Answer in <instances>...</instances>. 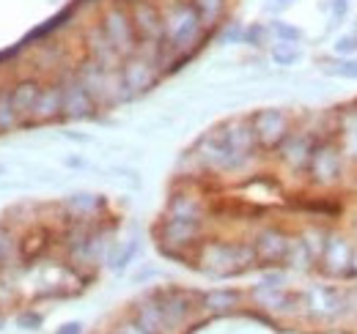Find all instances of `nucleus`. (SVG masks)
I'll return each mask as SVG.
<instances>
[{
    "mask_svg": "<svg viewBox=\"0 0 357 334\" xmlns=\"http://www.w3.org/2000/svg\"><path fill=\"white\" fill-rule=\"evenodd\" d=\"M201 31V14L192 6H176L165 19V42L171 49H184L198 39Z\"/></svg>",
    "mask_w": 357,
    "mask_h": 334,
    "instance_id": "nucleus-1",
    "label": "nucleus"
},
{
    "mask_svg": "<svg viewBox=\"0 0 357 334\" xmlns=\"http://www.w3.org/2000/svg\"><path fill=\"white\" fill-rule=\"evenodd\" d=\"M286 116L280 113V110H275V107H269V110H261V113H256L253 116V132H256V140L259 143H264V145H278L283 137H286Z\"/></svg>",
    "mask_w": 357,
    "mask_h": 334,
    "instance_id": "nucleus-2",
    "label": "nucleus"
},
{
    "mask_svg": "<svg viewBox=\"0 0 357 334\" xmlns=\"http://www.w3.org/2000/svg\"><path fill=\"white\" fill-rule=\"evenodd\" d=\"M102 33L107 36V42L116 47L119 55L132 52V47H135L132 25H130V19H127L121 11H110V14L105 17V28H102Z\"/></svg>",
    "mask_w": 357,
    "mask_h": 334,
    "instance_id": "nucleus-3",
    "label": "nucleus"
},
{
    "mask_svg": "<svg viewBox=\"0 0 357 334\" xmlns=\"http://www.w3.org/2000/svg\"><path fill=\"white\" fill-rule=\"evenodd\" d=\"M311 173L319 184H333V181H338V175H341V154H338L335 148H330V145L313 148Z\"/></svg>",
    "mask_w": 357,
    "mask_h": 334,
    "instance_id": "nucleus-4",
    "label": "nucleus"
},
{
    "mask_svg": "<svg viewBox=\"0 0 357 334\" xmlns=\"http://www.w3.org/2000/svg\"><path fill=\"white\" fill-rule=\"evenodd\" d=\"M91 110H93V96L83 80H72L69 85H63V113L69 118H86L91 116Z\"/></svg>",
    "mask_w": 357,
    "mask_h": 334,
    "instance_id": "nucleus-5",
    "label": "nucleus"
},
{
    "mask_svg": "<svg viewBox=\"0 0 357 334\" xmlns=\"http://www.w3.org/2000/svg\"><path fill=\"white\" fill-rule=\"evenodd\" d=\"M319 260L324 263V269H327L330 274H344V271L352 266L355 255H352L349 244H347L344 239L333 236V239L324 244V250H321V255H319Z\"/></svg>",
    "mask_w": 357,
    "mask_h": 334,
    "instance_id": "nucleus-6",
    "label": "nucleus"
},
{
    "mask_svg": "<svg viewBox=\"0 0 357 334\" xmlns=\"http://www.w3.org/2000/svg\"><path fill=\"white\" fill-rule=\"evenodd\" d=\"M289 244H291V241H286V236H283V233H278V230H264V233L256 239L253 252H256V257L275 263V260H286V255H289Z\"/></svg>",
    "mask_w": 357,
    "mask_h": 334,
    "instance_id": "nucleus-7",
    "label": "nucleus"
},
{
    "mask_svg": "<svg viewBox=\"0 0 357 334\" xmlns=\"http://www.w3.org/2000/svg\"><path fill=\"white\" fill-rule=\"evenodd\" d=\"M135 28L140 31V36H146L149 42H157L165 33V22L160 19V14L151 6H137L135 11Z\"/></svg>",
    "mask_w": 357,
    "mask_h": 334,
    "instance_id": "nucleus-8",
    "label": "nucleus"
},
{
    "mask_svg": "<svg viewBox=\"0 0 357 334\" xmlns=\"http://www.w3.org/2000/svg\"><path fill=\"white\" fill-rule=\"evenodd\" d=\"M121 83H124V88H130L132 93L146 90L149 85L154 83V72H151V66L146 61H130L124 66V72H121Z\"/></svg>",
    "mask_w": 357,
    "mask_h": 334,
    "instance_id": "nucleus-9",
    "label": "nucleus"
},
{
    "mask_svg": "<svg viewBox=\"0 0 357 334\" xmlns=\"http://www.w3.org/2000/svg\"><path fill=\"white\" fill-rule=\"evenodd\" d=\"M165 233V241L168 244H187L195 239L198 233V219H184V216H171L162 228Z\"/></svg>",
    "mask_w": 357,
    "mask_h": 334,
    "instance_id": "nucleus-10",
    "label": "nucleus"
},
{
    "mask_svg": "<svg viewBox=\"0 0 357 334\" xmlns=\"http://www.w3.org/2000/svg\"><path fill=\"white\" fill-rule=\"evenodd\" d=\"M42 96V88L36 83H20L11 90V107L17 116H28L36 110V102Z\"/></svg>",
    "mask_w": 357,
    "mask_h": 334,
    "instance_id": "nucleus-11",
    "label": "nucleus"
},
{
    "mask_svg": "<svg viewBox=\"0 0 357 334\" xmlns=\"http://www.w3.org/2000/svg\"><path fill=\"white\" fill-rule=\"evenodd\" d=\"M311 307L321 318H335L344 310V301H341L338 291H333V288H316L311 291Z\"/></svg>",
    "mask_w": 357,
    "mask_h": 334,
    "instance_id": "nucleus-12",
    "label": "nucleus"
},
{
    "mask_svg": "<svg viewBox=\"0 0 357 334\" xmlns=\"http://www.w3.org/2000/svg\"><path fill=\"white\" fill-rule=\"evenodd\" d=\"M311 157H313V148L308 137H289V140H286V145H283V159L291 167L311 165Z\"/></svg>",
    "mask_w": 357,
    "mask_h": 334,
    "instance_id": "nucleus-13",
    "label": "nucleus"
},
{
    "mask_svg": "<svg viewBox=\"0 0 357 334\" xmlns=\"http://www.w3.org/2000/svg\"><path fill=\"white\" fill-rule=\"evenodd\" d=\"M157 307H160V312H162V318H165L168 326L178 324V321L187 315V301H184V296L176 291L162 293V301H160Z\"/></svg>",
    "mask_w": 357,
    "mask_h": 334,
    "instance_id": "nucleus-14",
    "label": "nucleus"
},
{
    "mask_svg": "<svg viewBox=\"0 0 357 334\" xmlns=\"http://www.w3.org/2000/svg\"><path fill=\"white\" fill-rule=\"evenodd\" d=\"M61 110H63V88H50V90H42L33 113L39 118H50V116H55Z\"/></svg>",
    "mask_w": 357,
    "mask_h": 334,
    "instance_id": "nucleus-15",
    "label": "nucleus"
},
{
    "mask_svg": "<svg viewBox=\"0 0 357 334\" xmlns=\"http://www.w3.org/2000/svg\"><path fill=\"white\" fill-rule=\"evenodd\" d=\"M236 301H239V296L234 291H215V293H209V296H204V307H206V310H215V312L231 310Z\"/></svg>",
    "mask_w": 357,
    "mask_h": 334,
    "instance_id": "nucleus-16",
    "label": "nucleus"
},
{
    "mask_svg": "<svg viewBox=\"0 0 357 334\" xmlns=\"http://www.w3.org/2000/svg\"><path fill=\"white\" fill-rule=\"evenodd\" d=\"M272 33H275L280 42H289V44L303 39V31L294 28V25H289V22H283V19H275V22H272Z\"/></svg>",
    "mask_w": 357,
    "mask_h": 334,
    "instance_id": "nucleus-17",
    "label": "nucleus"
},
{
    "mask_svg": "<svg viewBox=\"0 0 357 334\" xmlns=\"http://www.w3.org/2000/svg\"><path fill=\"white\" fill-rule=\"evenodd\" d=\"M272 58H275L278 66H291V63L300 58V52H297L289 42H278V47L272 49Z\"/></svg>",
    "mask_w": 357,
    "mask_h": 334,
    "instance_id": "nucleus-18",
    "label": "nucleus"
},
{
    "mask_svg": "<svg viewBox=\"0 0 357 334\" xmlns=\"http://www.w3.org/2000/svg\"><path fill=\"white\" fill-rule=\"evenodd\" d=\"M195 6H198V14H201V19L212 22V19L220 14V8H223V0H195Z\"/></svg>",
    "mask_w": 357,
    "mask_h": 334,
    "instance_id": "nucleus-19",
    "label": "nucleus"
},
{
    "mask_svg": "<svg viewBox=\"0 0 357 334\" xmlns=\"http://www.w3.org/2000/svg\"><path fill=\"white\" fill-rule=\"evenodd\" d=\"M69 206H72V211H77V214H86V211L96 209L99 200H96L93 195H75V198L69 200Z\"/></svg>",
    "mask_w": 357,
    "mask_h": 334,
    "instance_id": "nucleus-20",
    "label": "nucleus"
},
{
    "mask_svg": "<svg viewBox=\"0 0 357 334\" xmlns=\"http://www.w3.org/2000/svg\"><path fill=\"white\" fill-rule=\"evenodd\" d=\"M14 107H11V96L8 93H3L0 96V126H8L11 121H14Z\"/></svg>",
    "mask_w": 357,
    "mask_h": 334,
    "instance_id": "nucleus-21",
    "label": "nucleus"
},
{
    "mask_svg": "<svg viewBox=\"0 0 357 334\" xmlns=\"http://www.w3.org/2000/svg\"><path fill=\"white\" fill-rule=\"evenodd\" d=\"M333 49H335L338 55H355L357 52V36H341Z\"/></svg>",
    "mask_w": 357,
    "mask_h": 334,
    "instance_id": "nucleus-22",
    "label": "nucleus"
},
{
    "mask_svg": "<svg viewBox=\"0 0 357 334\" xmlns=\"http://www.w3.org/2000/svg\"><path fill=\"white\" fill-rule=\"evenodd\" d=\"M333 74L338 77H349V80H357V61H341L335 69H330Z\"/></svg>",
    "mask_w": 357,
    "mask_h": 334,
    "instance_id": "nucleus-23",
    "label": "nucleus"
},
{
    "mask_svg": "<svg viewBox=\"0 0 357 334\" xmlns=\"http://www.w3.org/2000/svg\"><path fill=\"white\" fill-rule=\"evenodd\" d=\"M264 33H267V31H264L261 25H253V28L245 31V42L253 44V47H259V44H264Z\"/></svg>",
    "mask_w": 357,
    "mask_h": 334,
    "instance_id": "nucleus-24",
    "label": "nucleus"
},
{
    "mask_svg": "<svg viewBox=\"0 0 357 334\" xmlns=\"http://www.w3.org/2000/svg\"><path fill=\"white\" fill-rule=\"evenodd\" d=\"M245 39V31L239 28V25H231L228 31L223 33V44H231V42H242Z\"/></svg>",
    "mask_w": 357,
    "mask_h": 334,
    "instance_id": "nucleus-25",
    "label": "nucleus"
},
{
    "mask_svg": "<svg viewBox=\"0 0 357 334\" xmlns=\"http://www.w3.org/2000/svg\"><path fill=\"white\" fill-rule=\"evenodd\" d=\"M286 6H291V0H278V3H272L269 8H272V11H283Z\"/></svg>",
    "mask_w": 357,
    "mask_h": 334,
    "instance_id": "nucleus-26",
    "label": "nucleus"
},
{
    "mask_svg": "<svg viewBox=\"0 0 357 334\" xmlns=\"http://www.w3.org/2000/svg\"><path fill=\"white\" fill-rule=\"evenodd\" d=\"M58 334H80V324H69V326H63V332Z\"/></svg>",
    "mask_w": 357,
    "mask_h": 334,
    "instance_id": "nucleus-27",
    "label": "nucleus"
},
{
    "mask_svg": "<svg viewBox=\"0 0 357 334\" xmlns=\"http://www.w3.org/2000/svg\"><path fill=\"white\" fill-rule=\"evenodd\" d=\"M8 250V241H6V236H3V233H0V255H3V252Z\"/></svg>",
    "mask_w": 357,
    "mask_h": 334,
    "instance_id": "nucleus-28",
    "label": "nucleus"
}]
</instances>
